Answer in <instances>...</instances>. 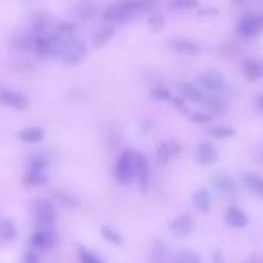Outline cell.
<instances>
[{
  "mask_svg": "<svg viewBox=\"0 0 263 263\" xmlns=\"http://www.w3.org/2000/svg\"><path fill=\"white\" fill-rule=\"evenodd\" d=\"M136 182L139 184V190L146 193L150 190V162L143 152H136Z\"/></svg>",
  "mask_w": 263,
  "mask_h": 263,
  "instance_id": "obj_9",
  "label": "cell"
},
{
  "mask_svg": "<svg viewBox=\"0 0 263 263\" xmlns=\"http://www.w3.org/2000/svg\"><path fill=\"white\" fill-rule=\"evenodd\" d=\"M96 13H98V6H96L92 0H81V2H78L76 4V8H74V15L81 20L94 18Z\"/></svg>",
  "mask_w": 263,
  "mask_h": 263,
  "instance_id": "obj_23",
  "label": "cell"
},
{
  "mask_svg": "<svg viewBox=\"0 0 263 263\" xmlns=\"http://www.w3.org/2000/svg\"><path fill=\"white\" fill-rule=\"evenodd\" d=\"M101 238L105 241H108V243H112V245H123V236H121L117 231H114L112 227H108V226H103L101 227Z\"/></svg>",
  "mask_w": 263,
  "mask_h": 263,
  "instance_id": "obj_30",
  "label": "cell"
},
{
  "mask_svg": "<svg viewBox=\"0 0 263 263\" xmlns=\"http://www.w3.org/2000/svg\"><path fill=\"white\" fill-rule=\"evenodd\" d=\"M58 241L56 233L51 229V226H42L31 236V247L33 249H52Z\"/></svg>",
  "mask_w": 263,
  "mask_h": 263,
  "instance_id": "obj_11",
  "label": "cell"
},
{
  "mask_svg": "<svg viewBox=\"0 0 263 263\" xmlns=\"http://www.w3.org/2000/svg\"><path fill=\"white\" fill-rule=\"evenodd\" d=\"M179 92H180V98H184L187 103H198V105H202L205 96H208V92H204L198 85L190 83V81H182L179 85Z\"/></svg>",
  "mask_w": 263,
  "mask_h": 263,
  "instance_id": "obj_15",
  "label": "cell"
},
{
  "mask_svg": "<svg viewBox=\"0 0 263 263\" xmlns=\"http://www.w3.org/2000/svg\"><path fill=\"white\" fill-rule=\"evenodd\" d=\"M245 263H252V261H251V259H249V261H245Z\"/></svg>",
  "mask_w": 263,
  "mask_h": 263,
  "instance_id": "obj_45",
  "label": "cell"
},
{
  "mask_svg": "<svg viewBox=\"0 0 263 263\" xmlns=\"http://www.w3.org/2000/svg\"><path fill=\"white\" fill-rule=\"evenodd\" d=\"M150 96L155 99V101H161V103H166V101H172V90L164 85H157V87H152L150 88Z\"/></svg>",
  "mask_w": 263,
  "mask_h": 263,
  "instance_id": "obj_29",
  "label": "cell"
},
{
  "mask_svg": "<svg viewBox=\"0 0 263 263\" xmlns=\"http://www.w3.org/2000/svg\"><path fill=\"white\" fill-rule=\"evenodd\" d=\"M208 132H209V136L215 137V139H231V137L236 136V130H234L233 126H223V124L211 126Z\"/></svg>",
  "mask_w": 263,
  "mask_h": 263,
  "instance_id": "obj_27",
  "label": "cell"
},
{
  "mask_svg": "<svg viewBox=\"0 0 263 263\" xmlns=\"http://www.w3.org/2000/svg\"><path fill=\"white\" fill-rule=\"evenodd\" d=\"M24 184H27L29 187H40L47 184V175L45 170H31L24 175Z\"/></svg>",
  "mask_w": 263,
  "mask_h": 263,
  "instance_id": "obj_25",
  "label": "cell"
},
{
  "mask_svg": "<svg viewBox=\"0 0 263 263\" xmlns=\"http://www.w3.org/2000/svg\"><path fill=\"white\" fill-rule=\"evenodd\" d=\"M195 155H197L198 164H202V166H213V164H216L220 159V154H218V150H216V146L213 143H208V141H202V143L198 144L197 150H195Z\"/></svg>",
  "mask_w": 263,
  "mask_h": 263,
  "instance_id": "obj_14",
  "label": "cell"
},
{
  "mask_svg": "<svg viewBox=\"0 0 263 263\" xmlns=\"http://www.w3.org/2000/svg\"><path fill=\"white\" fill-rule=\"evenodd\" d=\"M170 49L175 52H179V54L182 56H198L202 52V47L198 42L191 40V38H172V40L168 42Z\"/></svg>",
  "mask_w": 263,
  "mask_h": 263,
  "instance_id": "obj_12",
  "label": "cell"
},
{
  "mask_svg": "<svg viewBox=\"0 0 263 263\" xmlns=\"http://www.w3.org/2000/svg\"><path fill=\"white\" fill-rule=\"evenodd\" d=\"M62 42H60L58 34H49V33H38L34 34V44L33 49L36 51L38 56L42 58H52L58 56L62 51Z\"/></svg>",
  "mask_w": 263,
  "mask_h": 263,
  "instance_id": "obj_3",
  "label": "cell"
},
{
  "mask_svg": "<svg viewBox=\"0 0 263 263\" xmlns=\"http://www.w3.org/2000/svg\"><path fill=\"white\" fill-rule=\"evenodd\" d=\"M136 15H141L139 0H117V2L106 6L101 11V18L108 24L128 22Z\"/></svg>",
  "mask_w": 263,
  "mask_h": 263,
  "instance_id": "obj_1",
  "label": "cell"
},
{
  "mask_svg": "<svg viewBox=\"0 0 263 263\" xmlns=\"http://www.w3.org/2000/svg\"><path fill=\"white\" fill-rule=\"evenodd\" d=\"M226 222L227 226H231L233 229H245L249 226V216L238 205H229L226 211Z\"/></svg>",
  "mask_w": 263,
  "mask_h": 263,
  "instance_id": "obj_16",
  "label": "cell"
},
{
  "mask_svg": "<svg viewBox=\"0 0 263 263\" xmlns=\"http://www.w3.org/2000/svg\"><path fill=\"white\" fill-rule=\"evenodd\" d=\"M198 6V0H170L168 8L172 11H190Z\"/></svg>",
  "mask_w": 263,
  "mask_h": 263,
  "instance_id": "obj_31",
  "label": "cell"
},
{
  "mask_svg": "<svg viewBox=\"0 0 263 263\" xmlns=\"http://www.w3.org/2000/svg\"><path fill=\"white\" fill-rule=\"evenodd\" d=\"M0 103L15 110H24L29 105L26 96L18 90H13V88H0Z\"/></svg>",
  "mask_w": 263,
  "mask_h": 263,
  "instance_id": "obj_13",
  "label": "cell"
},
{
  "mask_svg": "<svg viewBox=\"0 0 263 263\" xmlns=\"http://www.w3.org/2000/svg\"><path fill=\"white\" fill-rule=\"evenodd\" d=\"M202 106H205V108H208V112L215 114V116H223V114H227V110H229V105H227L226 99L218 98V96H213V94L205 96Z\"/></svg>",
  "mask_w": 263,
  "mask_h": 263,
  "instance_id": "obj_22",
  "label": "cell"
},
{
  "mask_svg": "<svg viewBox=\"0 0 263 263\" xmlns=\"http://www.w3.org/2000/svg\"><path fill=\"white\" fill-rule=\"evenodd\" d=\"M173 263H202V258L193 251H180L175 254Z\"/></svg>",
  "mask_w": 263,
  "mask_h": 263,
  "instance_id": "obj_32",
  "label": "cell"
},
{
  "mask_svg": "<svg viewBox=\"0 0 263 263\" xmlns=\"http://www.w3.org/2000/svg\"><path fill=\"white\" fill-rule=\"evenodd\" d=\"M16 226L13 220L9 218H0V240L2 241H11L16 238Z\"/></svg>",
  "mask_w": 263,
  "mask_h": 263,
  "instance_id": "obj_26",
  "label": "cell"
},
{
  "mask_svg": "<svg viewBox=\"0 0 263 263\" xmlns=\"http://www.w3.org/2000/svg\"><path fill=\"white\" fill-rule=\"evenodd\" d=\"M259 18H261V26H263V15H259Z\"/></svg>",
  "mask_w": 263,
  "mask_h": 263,
  "instance_id": "obj_43",
  "label": "cell"
},
{
  "mask_svg": "<svg viewBox=\"0 0 263 263\" xmlns=\"http://www.w3.org/2000/svg\"><path fill=\"white\" fill-rule=\"evenodd\" d=\"M76 22H72V20H63V22H60L58 26H56V34L58 36H62V34H70L76 31Z\"/></svg>",
  "mask_w": 263,
  "mask_h": 263,
  "instance_id": "obj_36",
  "label": "cell"
},
{
  "mask_svg": "<svg viewBox=\"0 0 263 263\" xmlns=\"http://www.w3.org/2000/svg\"><path fill=\"white\" fill-rule=\"evenodd\" d=\"M261 76H263V63H261Z\"/></svg>",
  "mask_w": 263,
  "mask_h": 263,
  "instance_id": "obj_44",
  "label": "cell"
},
{
  "mask_svg": "<svg viewBox=\"0 0 263 263\" xmlns=\"http://www.w3.org/2000/svg\"><path fill=\"white\" fill-rule=\"evenodd\" d=\"M146 24H148V27H150L152 33H161V31H164V27H166V18H164V15H161V13H152V15L148 16Z\"/></svg>",
  "mask_w": 263,
  "mask_h": 263,
  "instance_id": "obj_28",
  "label": "cell"
},
{
  "mask_svg": "<svg viewBox=\"0 0 263 263\" xmlns=\"http://www.w3.org/2000/svg\"><path fill=\"white\" fill-rule=\"evenodd\" d=\"M172 101H173V106L179 108L180 112H187V103L184 98H172Z\"/></svg>",
  "mask_w": 263,
  "mask_h": 263,
  "instance_id": "obj_39",
  "label": "cell"
},
{
  "mask_svg": "<svg viewBox=\"0 0 263 263\" xmlns=\"http://www.w3.org/2000/svg\"><path fill=\"white\" fill-rule=\"evenodd\" d=\"M247 2H251V0H231L233 6H243V4H247Z\"/></svg>",
  "mask_w": 263,
  "mask_h": 263,
  "instance_id": "obj_42",
  "label": "cell"
},
{
  "mask_svg": "<svg viewBox=\"0 0 263 263\" xmlns=\"http://www.w3.org/2000/svg\"><path fill=\"white\" fill-rule=\"evenodd\" d=\"M261 31H263L261 18H259V15H256V13H247V15L241 16L236 24V34L241 38L258 36Z\"/></svg>",
  "mask_w": 263,
  "mask_h": 263,
  "instance_id": "obj_6",
  "label": "cell"
},
{
  "mask_svg": "<svg viewBox=\"0 0 263 263\" xmlns=\"http://www.w3.org/2000/svg\"><path fill=\"white\" fill-rule=\"evenodd\" d=\"M180 154H182V144H180L179 141L170 139L157 146V150H155V161H157L159 166H164V164H168L172 159L179 157Z\"/></svg>",
  "mask_w": 263,
  "mask_h": 263,
  "instance_id": "obj_8",
  "label": "cell"
},
{
  "mask_svg": "<svg viewBox=\"0 0 263 263\" xmlns=\"http://www.w3.org/2000/svg\"><path fill=\"white\" fill-rule=\"evenodd\" d=\"M54 197L58 198L60 204L67 205V208H78V200L70 193H67V191H58V190H56Z\"/></svg>",
  "mask_w": 263,
  "mask_h": 263,
  "instance_id": "obj_34",
  "label": "cell"
},
{
  "mask_svg": "<svg viewBox=\"0 0 263 263\" xmlns=\"http://www.w3.org/2000/svg\"><path fill=\"white\" fill-rule=\"evenodd\" d=\"M45 166H47V161L42 157H33L29 161V168L31 170H45Z\"/></svg>",
  "mask_w": 263,
  "mask_h": 263,
  "instance_id": "obj_38",
  "label": "cell"
},
{
  "mask_svg": "<svg viewBox=\"0 0 263 263\" xmlns=\"http://www.w3.org/2000/svg\"><path fill=\"white\" fill-rule=\"evenodd\" d=\"M44 137H45V132H44V128H40V126H29V128H26V130L20 132V139L27 144L42 143Z\"/></svg>",
  "mask_w": 263,
  "mask_h": 263,
  "instance_id": "obj_24",
  "label": "cell"
},
{
  "mask_svg": "<svg viewBox=\"0 0 263 263\" xmlns=\"http://www.w3.org/2000/svg\"><path fill=\"white\" fill-rule=\"evenodd\" d=\"M241 74L247 81L254 83L261 78V63H258L252 58H243L241 60Z\"/></svg>",
  "mask_w": 263,
  "mask_h": 263,
  "instance_id": "obj_20",
  "label": "cell"
},
{
  "mask_svg": "<svg viewBox=\"0 0 263 263\" xmlns=\"http://www.w3.org/2000/svg\"><path fill=\"white\" fill-rule=\"evenodd\" d=\"M256 105H258V108L263 112V94H259L258 98H256Z\"/></svg>",
  "mask_w": 263,
  "mask_h": 263,
  "instance_id": "obj_41",
  "label": "cell"
},
{
  "mask_svg": "<svg viewBox=\"0 0 263 263\" xmlns=\"http://www.w3.org/2000/svg\"><path fill=\"white\" fill-rule=\"evenodd\" d=\"M195 229V220L190 213H180L170 222V233L177 238H186Z\"/></svg>",
  "mask_w": 263,
  "mask_h": 263,
  "instance_id": "obj_10",
  "label": "cell"
},
{
  "mask_svg": "<svg viewBox=\"0 0 263 263\" xmlns=\"http://www.w3.org/2000/svg\"><path fill=\"white\" fill-rule=\"evenodd\" d=\"M78 256H80V263H105L96 252L88 251V249H85V247H80Z\"/></svg>",
  "mask_w": 263,
  "mask_h": 263,
  "instance_id": "obj_33",
  "label": "cell"
},
{
  "mask_svg": "<svg viewBox=\"0 0 263 263\" xmlns=\"http://www.w3.org/2000/svg\"><path fill=\"white\" fill-rule=\"evenodd\" d=\"M114 34H116V27L112 26V24H106V26H101L99 29H96L94 33H92V45L94 47H103V45H106L110 40L114 38Z\"/></svg>",
  "mask_w": 263,
  "mask_h": 263,
  "instance_id": "obj_21",
  "label": "cell"
},
{
  "mask_svg": "<svg viewBox=\"0 0 263 263\" xmlns=\"http://www.w3.org/2000/svg\"><path fill=\"white\" fill-rule=\"evenodd\" d=\"M211 186L215 187L216 191H220V193L227 195L236 190V180H234L229 173L216 172V173H213V177H211Z\"/></svg>",
  "mask_w": 263,
  "mask_h": 263,
  "instance_id": "obj_17",
  "label": "cell"
},
{
  "mask_svg": "<svg viewBox=\"0 0 263 263\" xmlns=\"http://www.w3.org/2000/svg\"><path fill=\"white\" fill-rule=\"evenodd\" d=\"M187 119H190L191 123H195V124H209L213 121V117H211V114H209V112H191Z\"/></svg>",
  "mask_w": 263,
  "mask_h": 263,
  "instance_id": "obj_35",
  "label": "cell"
},
{
  "mask_svg": "<svg viewBox=\"0 0 263 263\" xmlns=\"http://www.w3.org/2000/svg\"><path fill=\"white\" fill-rule=\"evenodd\" d=\"M191 200H193V205H195V209H197L198 213H202V215H208V213H211L213 198H211V193H209L205 187H200V190L195 191L193 197H191Z\"/></svg>",
  "mask_w": 263,
  "mask_h": 263,
  "instance_id": "obj_18",
  "label": "cell"
},
{
  "mask_svg": "<svg viewBox=\"0 0 263 263\" xmlns=\"http://www.w3.org/2000/svg\"><path fill=\"white\" fill-rule=\"evenodd\" d=\"M241 184L247 191H251L252 195L263 198V177L258 173H243L241 175Z\"/></svg>",
  "mask_w": 263,
  "mask_h": 263,
  "instance_id": "obj_19",
  "label": "cell"
},
{
  "mask_svg": "<svg viewBox=\"0 0 263 263\" xmlns=\"http://www.w3.org/2000/svg\"><path fill=\"white\" fill-rule=\"evenodd\" d=\"M139 4H141V13H152L161 4V0H139Z\"/></svg>",
  "mask_w": 263,
  "mask_h": 263,
  "instance_id": "obj_37",
  "label": "cell"
},
{
  "mask_svg": "<svg viewBox=\"0 0 263 263\" xmlns=\"http://www.w3.org/2000/svg\"><path fill=\"white\" fill-rule=\"evenodd\" d=\"M261 263H263V261H261Z\"/></svg>",
  "mask_w": 263,
  "mask_h": 263,
  "instance_id": "obj_46",
  "label": "cell"
},
{
  "mask_svg": "<svg viewBox=\"0 0 263 263\" xmlns=\"http://www.w3.org/2000/svg\"><path fill=\"white\" fill-rule=\"evenodd\" d=\"M197 83L208 94H218V92H223L227 88L226 78L220 72H216V70H205V72H202L197 78Z\"/></svg>",
  "mask_w": 263,
  "mask_h": 263,
  "instance_id": "obj_5",
  "label": "cell"
},
{
  "mask_svg": "<svg viewBox=\"0 0 263 263\" xmlns=\"http://www.w3.org/2000/svg\"><path fill=\"white\" fill-rule=\"evenodd\" d=\"M134 154L136 152L124 150L116 161L114 175H116V180L121 186H132L136 180V155Z\"/></svg>",
  "mask_w": 263,
  "mask_h": 263,
  "instance_id": "obj_2",
  "label": "cell"
},
{
  "mask_svg": "<svg viewBox=\"0 0 263 263\" xmlns=\"http://www.w3.org/2000/svg\"><path fill=\"white\" fill-rule=\"evenodd\" d=\"M34 215L40 220L42 226H52L58 218V208L49 198H38L34 202Z\"/></svg>",
  "mask_w": 263,
  "mask_h": 263,
  "instance_id": "obj_7",
  "label": "cell"
},
{
  "mask_svg": "<svg viewBox=\"0 0 263 263\" xmlns=\"http://www.w3.org/2000/svg\"><path fill=\"white\" fill-rule=\"evenodd\" d=\"M88 54V47L81 40H70L65 42L62 45V51H60V60H62L65 65H80Z\"/></svg>",
  "mask_w": 263,
  "mask_h": 263,
  "instance_id": "obj_4",
  "label": "cell"
},
{
  "mask_svg": "<svg viewBox=\"0 0 263 263\" xmlns=\"http://www.w3.org/2000/svg\"><path fill=\"white\" fill-rule=\"evenodd\" d=\"M24 263H38V254L34 251H29L24 256Z\"/></svg>",
  "mask_w": 263,
  "mask_h": 263,
  "instance_id": "obj_40",
  "label": "cell"
}]
</instances>
